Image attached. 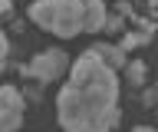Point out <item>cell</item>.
I'll return each instance as SVG.
<instances>
[{
    "label": "cell",
    "mask_w": 158,
    "mask_h": 132,
    "mask_svg": "<svg viewBox=\"0 0 158 132\" xmlns=\"http://www.w3.org/2000/svg\"><path fill=\"white\" fill-rule=\"evenodd\" d=\"M118 116V76L92 46L73 63L69 83L59 89L56 119L63 132H112Z\"/></svg>",
    "instance_id": "obj_1"
},
{
    "label": "cell",
    "mask_w": 158,
    "mask_h": 132,
    "mask_svg": "<svg viewBox=\"0 0 158 132\" xmlns=\"http://www.w3.org/2000/svg\"><path fill=\"white\" fill-rule=\"evenodd\" d=\"M30 20L63 40L76 36L86 20V0H36L30 3Z\"/></svg>",
    "instance_id": "obj_2"
},
{
    "label": "cell",
    "mask_w": 158,
    "mask_h": 132,
    "mask_svg": "<svg viewBox=\"0 0 158 132\" xmlns=\"http://www.w3.org/2000/svg\"><path fill=\"white\" fill-rule=\"evenodd\" d=\"M66 70H73V66H69V56H66L63 50H43V53H36L30 63H23V66H20V73H23V76L40 79V83L59 79Z\"/></svg>",
    "instance_id": "obj_3"
},
{
    "label": "cell",
    "mask_w": 158,
    "mask_h": 132,
    "mask_svg": "<svg viewBox=\"0 0 158 132\" xmlns=\"http://www.w3.org/2000/svg\"><path fill=\"white\" fill-rule=\"evenodd\" d=\"M27 112V99L20 96V89L3 86L0 89V132H17Z\"/></svg>",
    "instance_id": "obj_4"
},
{
    "label": "cell",
    "mask_w": 158,
    "mask_h": 132,
    "mask_svg": "<svg viewBox=\"0 0 158 132\" xmlns=\"http://www.w3.org/2000/svg\"><path fill=\"white\" fill-rule=\"evenodd\" d=\"M106 20H109L106 0H86V20H82V30H86V33H99V30H106Z\"/></svg>",
    "instance_id": "obj_5"
},
{
    "label": "cell",
    "mask_w": 158,
    "mask_h": 132,
    "mask_svg": "<svg viewBox=\"0 0 158 132\" xmlns=\"http://www.w3.org/2000/svg\"><path fill=\"white\" fill-rule=\"evenodd\" d=\"M96 50H99V56H102V60L112 66V70H118V66H128V63H125V50H122V46L102 43V46H96Z\"/></svg>",
    "instance_id": "obj_6"
},
{
    "label": "cell",
    "mask_w": 158,
    "mask_h": 132,
    "mask_svg": "<svg viewBox=\"0 0 158 132\" xmlns=\"http://www.w3.org/2000/svg\"><path fill=\"white\" fill-rule=\"evenodd\" d=\"M125 76H128L132 86H145V63H142V60H132L125 66Z\"/></svg>",
    "instance_id": "obj_7"
},
{
    "label": "cell",
    "mask_w": 158,
    "mask_h": 132,
    "mask_svg": "<svg viewBox=\"0 0 158 132\" xmlns=\"http://www.w3.org/2000/svg\"><path fill=\"white\" fill-rule=\"evenodd\" d=\"M148 40H152V33H145V30H142V33H125L118 46L128 53V50H135V46H142V43H148Z\"/></svg>",
    "instance_id": "obj_8"
},
{
    "label": "cell",
    "mask_w": 158,
    "mask_h": 132,
    "mask_svg": "<svg viewBox=\"0 0 158 132\" xmlns=\"http://www.w3.org/2000/svg\"><path fill=\"white\" fill-rule=\"evenodd\" d=\"M122 30V17H109L106 20V33H118Z\"/></svg>",
    "instance_id": "obj_9"
},
{
    "label": "cell",
    "mask_w": 158,
    "mask_h": 132,
    "mask_svg": "<svg viewBox=\"0 0 158 132\" xmlns=\"http://www.w3.org/2000/svg\"><path fill=\"white\" fill-rule=\"evenodd\" d=\"M132 132H158V129H152V126H138V129H132Z\"/></svg>",
    "instance_id": "obj_10"
}]
</instances>
